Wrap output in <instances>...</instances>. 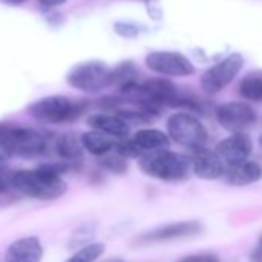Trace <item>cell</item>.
Returning a JSON list of instances; mask_svg holds the SVG:
<instances>
[{
  "instance_id": "obj_1",
  "label": "cell",
  "mask_w": 262,
  "mask_h": 262,
  "mask_svg": "<svg viewBox=\"0 0 262 262\" xmlns=\"http://www.w3.org/2000/svg\"><path fill=\"white\" fill-rule=\"evenodd\" d=\"M67 162L40 165L34 170H19L10 178L11 185L22 194L37 201H54L65 194L68 185L62 174L68 170Z\"/></svg>"
},
{
  "instance_id": "obj_2",
  "label": "cell",
  "mask_w": 262,
  "mask_h": 262,
  "mask_svg": "<svg viewBox=\"0 0 262 262\" xmlns=\"http://www.w3.org/2000/svg\"><path fill=\"white\" fill-rule=\"evenodd\" d=\"M139 165L147 176L164 182L185 181L191 171L190 158L174 151H168L167 148L144 155L142 158H139Z\"/></svg>"
},
{
  "instance_id": "obj_3",
  "label": "cell",
  "mask_w": 262,
  "mask_h": 262,
  "mask_svg": "<svg viewBox=\"0 0 262 262\" xmlns=\"http://www.w3.org/2000/svg\"><path fill=\"white\" fill-rule=\"evenodd\" d=\"M0 138L7 145L11 156L37 158L45 155L48 148V139L40 131L19 125H2Z\"/></svg>"
},
{
  "instance_id": "obj_4",
  "label": "cell",
  "mask_w": 262,
  "mask_h": 262,
  "mask_svg": "<svg viewBox=\"0 0 262 262\" xmlns=\"http://www.w3.org/2000/svg\"><path fill=\"white\" fill-rule=\"evenodd\" d=\"M86 108L85 102L67 96H47L28 106V113L45 123H63L77 119Z\"/></svg>"
},
{
  "instance_id": "obj_5",
  "label": "cell",
  "mask_w": 262,
  "mask_h": 262,
  "mask_svg": "<svg viewBox=\"0 0 262 262\" xmlns=\"http://www.w3.org/2000/svg\"><path fill=\"white\" fill-rule=\"evenodd\" d=\"M167 128L168 136L174 142L190 150L204 147L208 141V133L202 122L187 111L171 114L167 122Z\"/></svg>"
},
{
  "instance_id": "obj_6",
  "label": "cell",
  "mask_w": 262,
  "mask_h": 262,
  "mask_svg": "<svg viewBox=\"0 0 262 262\" xmlns=\"http://www.w3.org/2000/svg\"><path fill=\"white\" fill-rule=\"evenodd\" d=\"M67 82L83 93H99L111 86V70L106 63L99 60L82 62L71 68Z\"/></svg>"
},
{
  "instance_id": "obj_7",
  "label": "cell",
  "mask_w": 262,
  "mask_h": 262,
  "mask_svg": "<svg viewBox=\"0 0 262 262\" xmlns=\"http://www.w3.org/2000/svg\"><path fill=\"white\" fill-rule=\"evenodd\" d=\"M242 67H244V57L241 53L228 54L225 59H222L221 62H217L216 65H213L204 73L201 79V85L204 91L210 94L222 91L234 80V77L239 74Z\"/></svg>"
},
{
  "instance_id": "obj_8",
  "label": "cell",
  "mask_w": 262,
  "mask_h": 262,
  "mask_svg": "<svg viewBox=\"0 0 262 262\" xmlns=\"http://www.w3.org/2000/svg\"><path fill=\"white\" fill-rule=\"evenodd\" d=\"M204 233V225L198 221H179L165 224L161 227H156L153 230H148L142 233L136 241L138 245H153L168 241H178V239H188L194 237Z\"/></svg>"
},
{
  "instance_id": "obj_9",
  "label": "cell",
  "mask_w": 262,
  "mask_h": 262,
  "mask_svg": "<svg viewBox=\"0 0 262 262\" xmlns=\"http://www.w3.org/2000/svg\"><path fill=\"white\" fill-rule=\"evenodd\" d=\"M147 67L158 74L185 77L194 73V67L190 59L174 51H153L145 57Z\"/></svg>"
},
{
  "instance_id": "obj_10",
  "label": "cell",
  "mask_w": 262,
  "mask_h": 262,
  "mask_svg": "<svg viewBox=\"0 0 262 262\" xmlns=\"http://www.w3.org/2000/svg\"><path fill=\"white\" fill-rule=\"evenodd\" d=\"M216 119L224 129L237 133L250 128L256 122V113L247 102L234 100L221 105L216 110Z\"/></svg>"
},
{
  "instance_id": "obj_11",
  "label": "cell",
  "mask_w": 262,
  "mask_h": 262,
  "mask_svg": "<svg viewBox=\"0 0 262 262\" xmlns=\"http://www.w3.org/2000/svg\"><path fill=\"white\" fill-rule=\"evenodd\" d=\"M191 171L204 181H214L225 174L227 165L216 150L204 147L191 150Z\"/></svg>"
},
{
  "instance_id": "obj_12",
  "label": "cell",
  "mask_w": 262,
  "mask_h": 262,
  "mask_svg": "<svg viewBox=\"0 0 262 262\" xmlns=\"http://www.w3.org/2000/svg\"><path fill=\"white\" fill-rule=\"evenodd\" d=\"M251 150H253L251 139L244 131L233 133L227 139L221 141L216 147L217 155L222 158L227 167L248 159V156L251 155Z\"/></svg>"
},
{
  "instance_id": "obj_13",
  "label": "cell",
  "mask_w": 262,
  "mask_h": 262,
  "mask_svg": "<svg viewBox=\"0 0 262 262\" xmlns=\"http://www.w3.org/2000/svg\"><path fill=\"white\" fill-rule=\"evenodd\" d=\"M43 247L37 236H25L14 241L5 251L4 262H42Z\"/></svg>"
},
{
  "instance_id": "obj_14",
  "label": "cell",
  "mask_w": 262,
  "mask_h": 262,
  "mask_svg": "<svg viewBox=\"0 0 262 262\" xmlns=\"http://www.w3.org/2000/svg\"><path fill=\"white\" fill-rule=\"evenodd\" d=\"M133 144L138 158H142L147 153L165 150L170 145V136L165 135L161 129L155 128H142L138 133L129 139Z\"/></svg>"
},
{
  "instance_id": "obj_15",
  "label": "cell",
  "mask_w": 262,
  "mask_h": 262,
  "mask_svg": "<svg viewBox=\"0 0 262 262\" xmlns=\"http://www.w3.org/2000/svg\"><path fill=\"white\" fill-rule=\"evenodd\" d=\"M225 179L233 187H245L256 184L262 179V167L253 161H242L233 165H228L225 170Z\"/></svg>"
},
{
  "instance_id": "obj_16",
  "label": "cell",
  "mask_w": 262,
  "mask_h": 262,
  "mask_svg": "<svg viewBox=\"0 0 262 262\" xmlns=\"http://www.w3.org/2000/svg\"><path fill=\"white\" fill-rule=\"evenodd\" d=\"M86 122L93 129L103 131V133L114 136L117 139L128 138V135H129V123L119 114L97 113V114L90 116L86 119Z\"/></svg>"
},
{
  "instance_id": "obj_17",
  "label": "cell",
  "mask_w": 262,
  "mask_h": 262,
  "mask_svg": "<svg viewBox=\"0 0 262 262\" xmlns=\"http://www.w3.org/2000/svg\"><path fill=\"white\" fill-rule=\"evenodd\" d=\"M82 139V144H83V148L94 155V156H103L110 151H113L117 145V138L114 136H110L103 131H99V129H91V131H86L80 136Z\"/></svg>"
},
{
  "instance_id": "obj_18",
  "label": "cell",
  "mask_w": 262,
  "mask_h": 262,
  "mask_svg": "<svg viewBox=\"0 0 262 262\" xmlns=\"http://www.w3.org/2000/svg\"><path fill=\"white\" fill-rule=\"evenodd\" d=\"M83 150L82 139L73 133L62 135L56 142V153L67 164H79L83 159Z\"/></svg>"
},
{
  "instance_id": "obj_19",
  "label": "cell",
  "mask_w": 262,
  "mask_h": 262,
  "mask_svg": "<svg viewBox=\"0 0 262 262\" xmlns=\"http://www.w3.org/2000/svg\"><path fill=\"white\" fill-rule=\"evenodd\" d=\"M239 94L250 102H262V73H251L239 83Z\"/></svg>"
},
{
  "instance_id": "obj_20",
  "label": "cell",
  "mask_w": 262,
  "mask_h": 262,
  "mask_svg": "<svg viewBox=\"0 0 262 262\" xmlns=\"http://www.w3.org/2000/svg\"><path fill=\"white\" fill-rule=\"evenodd\" d=\"M103 253H105V244L90 242L77 248L65 262H97Z\"/></svg>"
},
{
  "instance_id": "obj_21",
  "label": "cell",
  "mask_w": 262,
  "mask_h": 262,
  "mask_svg": "<svg viewBox=\"0 0 262 262\" xmlns=\"http://www.w3.org/2000/svg\"><path fill=\"white\" fill-rule=\"evenodd\" d=\"M136 76H138V70L133 65V62H122L114 70H111V85H116L120 90L122 86L135 83Z\"/></svg>"
},
{
  "instance_id": "obj_22",
  "label": "cell",
  "mask_w": 262,
  "mask_h": 262,
  "mask_svg": "<svg viewBox=\"0 0 262 262\" xmlns=\"http://www.w3.org/2000/svg\"><path fill=\"white\" fill-rule=\"evenodd\" d=\"M100 165L108 170L110 173H114V174H123L128 168V164H126V158L123 155H120L119 151L113 150L103 156H100Z\"/></svg>"
},
{
  "instance_id": "obj_23",
  "label": "cell",
  "mask_w": 262,
  "mask_h": 262,
  "mask_svg": "<svg viewBox=\"0 0 262 262\" xmlns=\"http://www.w3.org/2000/svg\"><path fill=\"white\" fill-rule=\"evenodd\" d=\"M93 237H94V228L90 225H85V227L74 231V234L70 239V247L71 248H80V247L90 244Z\"/></svg>"
},
{
  "instance_id": "obj_24",
  "label": "cell",
  "mask_w": 262,
  "mask_h": 262,
  "mask_svg": "<svg viewBox=\"0 0 262 262\" xmlns=\"http://www.w3.org/2000/svg\"><path fill=\"white\" fill-rule=\"evenodd\" d=\"M182 262H221V259L216 253H198L187 256Z\"/></svg>"
},
{
  "instance_id": "obj_25",
  "label": "cell",
  "mask_w": 262,
  "mask_h": 262,
  "mask_svg": "<svg viewBox=\"0 0 262 262\" xmlns=\"http://www.w3.org/2000/svg\"><path fill=\"white\" fill-rule=\"evenodd\" d=\"M10 158H11V155H10L8 148H7V145L4 144L2 138H0V167H2Z\"/></svg>"
},
{
  "instance_id": "obj_26",
  "label": "cell",
  "mask_w": 262,
  "mask_h": 262,
  "mask_svg": "<svg viewBox=\"0 0 262 262\" xmlns=\"http://www.w3.org/2000/svg\"><path fill=\"white\" fill-rule=\"evenodd\" d=\"M37 2L45 8H56V7L67 4V0H37Z\"/></svg>"
},
{
  "instance_id": "obj_27",
  "label": "cell",
  "mask_w": 262,
  "mask_h": 262,
  "mask_svg": "<svg viewBox=\"0 0 262 262\" xmlns=\"http://www.w3.org/2000/svg\"><path fill=\"white\" fill-rule=\"evenodd\" d=\"M10 181L7 182V179H4L2 176H0V194H2V193H5L7 190H8V187H10Z\"/></svg>"
},
{
  "instance_id": "obj_28",
  "label": "cell",
  "mask_w": 262,
  "mask_h": 262,
  "mask_svg": "<svg viewBox=\"0 0 262 262\" xmlns=\"http://www.w3.org/2000/svg\"><path fill=\"white\" fill-rule=\"evenodd\" d=\"M2 4H7V5H14V7H17V5H22V4H25L27 0H0Z\"/></svg>"
},
{
  "instance_id": "obj_29",
  "label": "cell",
  "mask_w": 262,
  "mask_h": 262,
  "mask_svg": "<svg viewBox=\"0 0 262 262\" xmlns=\"http://www.w3.org/2000/svg\"><path fill=\"white\" fill-rule=\"evenodd\" d=\"M100 262H123V260L120 257H108V259H103Z\"/></svg>"
},
{
  "instance_id": "obj_30",
  "label": "cell",
  "mask_w": 262,
  "mask_h": 262,
  "mask_svg": "<svg viewBox=\"0 0 262 262\" xmlns=\"http://www.w3.org/2000/svg\"><path fill=\"white\" fill-rule=\"evenodd\" d=\"M259 144H260V147H262V136L259 138Z\"/></svg>"
},
{
  "instance_id": "obj_31",
  "label": "cell",
  "mask_w": 262,
  "mask_h": 262,
  "mask_svg": "<svg viewBox=\"0 0 262 262\" xmlns=\"http://www.w3.org/2000/svg\"><path fill=\"white\" fill-rule=\"evenodd\" d=\"M181 262H182V260H181Z\"/></svg>"
}]
</instances>
